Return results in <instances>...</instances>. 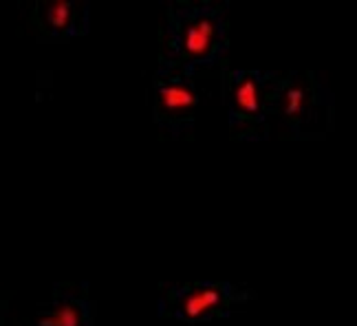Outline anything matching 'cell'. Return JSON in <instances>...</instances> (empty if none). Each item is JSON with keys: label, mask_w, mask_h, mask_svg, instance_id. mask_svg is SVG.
Returning a JSON list of instances; mask_svg holds the SVG:
<instances>
[{"label": "cell", "mask_w": 357, "mask_h": 326, "mask_svg": "<svg viewBox=\"0 0 357 326\" xmlns=\"http://www.w3.org/2000/svg\"><path fill=\"white\" fill-rule=\"evenodd\" d=\"M229 47L227 5L214 0H172L159 29L157 69L195 75L223 62Z\"/></svg>", "instance_id": "obj_1"}, {"label": "cell", "mask_w": 357, "mask_h": 326, "mask_svg": "<svg viewBox=\"0 0 357 326\" xmlns=\"http://www.w3.org/2000/svg\"><path fill=\"white\" fill-rule=\"evenodd\" d=\"M29 326H95V304L89 282H56L40 302Z\"/></svg>", "instance_id": "obj_7"}, {"label": "cell", "mask_w": 357, "mask_h": 326, "mask_svg": "<svg viewBox=\"0 0 357 326\" xmlns=\"http://www.w3.org/2000/svg\"><path fill=\"white\" fill-rule=\"evenodd\" d=\"M26 20L38 40L62 42L89 31L91 5L86 0H33L26 7Z\"/></svg>", "instance_id": "obj_6"}, {"label": "cell", "mask_w": 357, "mask_h": 326, "mask_svg": "<svg viewBox=\"0 0 357 326\" xmlns=\"http://www.w3.org/2000/svg\"><path fill=\"white\" fill-rule=\"evenodd\" d=\"M278 71L234 66L223 60L221 86L231 139L263 141L269 137L271 95Z\"/></svg>", "instance_id": "obj_3"}, {"label": "cell", "mask_w": 357, "mask_h": 326, "mask_svg": "<svg viewBox=\"0 0 357 326\" xmlns=\"http://www.w3.org/2000/svg\"><path fill=\"white\" fill-rule=\"evenodd\" d=\"M201 91L195 75L176 69H157L150 84V106L159 130L168 137H181L195 128Z\"/></svg>", "instance_id": "obj_5"}, {"label": "cell", "mask_w": 357, "mask_h": 326, "mask_svg": "<svg viewBox=\"0 0 357 326\" xmlns=\"http://www.w3.org/2000/svg\"><path fill=\"white\" fill-rule=\"evenodd\" d=\"M5 313H7V302L0 300V326H5Z\"/></svg>", "instance_id": "obj_8"}, {"label": "cell", "mask_w": 357, "mask_h": 326, "mask_svg": "<svg viewBox=\"0 0 357 326\" xmlns=\"http://www.w3.org/2000/svg\"><path fill=\"white\" fill-rule=\"evenodd\" d=\"M333 93L315 71H278L271 95L269 128L287 137H320L333 124Z\"/></svg>", "instance_id": "obj_2"}, {"label": "cell", "mask_w": 357, "mask_h": 326, "mask_svg": "<svg viewBox=\"0 0 357 326\" xmlns=\"http://www.w3.org/2000/svg\"><path fill=\"white\" fill-rule=\"evenodd\" d=\"M252 297L254 291L250 287L229 280L161 282L157 313L185 324L214 322L238 313Z\"/></svg>", "instance_id": "obj_4"}]
</instances>
